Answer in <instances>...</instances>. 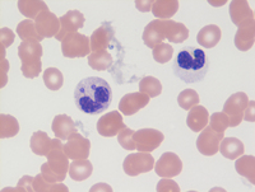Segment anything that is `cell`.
Wrapping results in <instances>:
<instances>
[{"label":"cell","mask_w":255,"mask_h":192,"mask_svg":"<svg viewBox=\"0 0 255 192\" xmlns=\"http://www.w3.org/2000/svg\"><path fill=\"white\" fill-rule=\"evenodd\" d=\"M74 102L83 114L100 115L110 107L113 90L105 79L88 76L77 84L74 89Z\"/></svg>","instance_id":"1"},{"label":"cell","mask_w":255,"mask_h":192,"mask_svg":"<svg viewBox=\"0 0 255 192\" xmlns=\"http://www.w3.org/2000/svg\"><path fill=\"white\" fill-rule=\"evenodd\" d=\"M209 70V60L199 47L186 46L179 50L172 62L175 76L186 84L202 82Z\"/></svg>","instance_id":"2"},{"label":"cell","mask_w":255,"mask_h":192,"mask_svg":"<svg viewBox=\"0 0 255 192\" xmlns=\"http://www.w3.org/2000/svg\"><path fill=\"white\" fill-rule=\"evenodd\" d=\"M189 31L183 23L174 21H152L148 24L143 33V41L148 47H154L162 41L163 38H168V41L180 44L188 38Z\"/></svg>","instance_id":"3"},{"label":"cell","mask_w":255,"mask_h":192,"mask_svg":"<svg viewBox=\"0 0 255 192\" xmlns=\"http://www.w3.org/2000/svg\"><path fill=\"white\" fill-rule=\"evenodd\" d=\"M22 60V73L26 78H36L41 71V49L38 42H22L18 49Z\"/></svg>","instance_id":"4"},{"label":"cell","mask_w":255,"mask_h":192,"mask_svg":"<svg viewBox=\"0 0 255 192\" xmlns=\"http://www.w3.org/2000/svg\"><path fill=\"white\" fill-rule=\"evenodd\" d=\"M153 157L149 153H145V151L128 155L125 158L124 163H123L124 172L130 177H135V176H139L142 173L151 172L153 169Z\"/></svg>","instance_id":"5"},{"label":"cell","mask_w":255,"mask_h":192,"mask_svg":"<svg viewBox=\"0 0 255 192\" xmlns=\"http://www.w3.org/2000/svg\"><path fill=\"white\" fill-rule=\"evenodd\" d=\"M248 103H249V98L243 92L235 93L227 99L225 106H223V114L229 117L230 128H235L243 121V112L247 108Z\"/></svg>","instance_id":"6"},{"label":"cell","mask_w":255,"mask_h":192,"mask_svg":"<svg viewBox=\"0 0 255 192\" xmlns=\"http://www.w3.org/2000/svg\"><path fill=\"white\" fill-rule=\"evenodd\" d=\"M61 42V51L65 58H83L90 53V40L79 33L69 35Z\"/></svg>","instance_id":"7"},{"label":"cell","mask_w":255,"mask_h":192,"mask_svg":"<svg viewBox=\"0 0 255 192\" xmlns=\"http://www.w3.org/2000/svg\"><path fill=\"white\" fill-rule=\"evenodd\" d=\"M165 135L158 130L154 128H142L139 131H135L134 140H135V149L139 151L151 153L154 149L158 148L162 144Z\"/></svg>","instance_id":"8"},{"label":"cell","mask_w":255,"mask_h":192,"mask_svg":"<svg viewBox=\"0 0 255 192\" xmlns=\"http://www.w3.org/2000/svg\"><path fill=\"white\" fill-rule=\"evenodd\" d=\"M127 128L123 121V117L118 111H111L108 115H104L97 121V131L101 136L113 137L118 135V132Z\"/></svg>","instance_id":"9"},{"label":"cell","mask_w":255,"mask_h":192,"mask_svg":"<svg viewBox=\"0 0 255 192\" xmlns=\"http://www.w3.org/2000/svg\"><path fill=\"white\" fill-rule=\"evenodd\" d=\"M222 139L223 132H217L211 128H204L197 140L198 150L207 157L215 155L220 149V143Z\"/></svg>","instance_id":"10"},{"label":"cell","mask_w":255,"mask_h":192,"mask_svg":"<svg viewBox=\"0 0 255 192\" xmlns=\"http://www.w3.org/2000/svg\"><path fill=\"white\" fill-rule=\"evenodd\" d=\"M156 173L162 178H172L183 171V162L175 153H165L156 164Z\"/></svg>","instance_id":"11"},{"label":"cell","mask_w":255,"mask_h":192,"mask_svg":"<svg viewBox=\"0 0 255 192\" xmlns=\"http://www.w3.org/2000/svg\"><path fill=\"white\" fill-rule=\"evenodd\" d=\"M59 21H60L61 28L58 35L55 36V38L59 41H63L64 38L68 37L69 35H73V33H77V31L83 27L84 17L78 10H69Z\"/></svg>","instance_id":"12"},{"label":"cell","mask_w":255,"mask_h":192,"mask_svg":"<svg viewBox=\"0 0 255 192\" xmlns=\"http://www.w3.org/2000/svg\"><path fill=\"white\" fill-rule=\"evenodd\" d=\"M64 153L70 159H86L90 154V140L74 132L68 137V144L64 146Z\"/></svg>","instance_id":"13"},{"label":"cell","mask_w":255,"mask_h":192,"mask_svg":"<svg viewBox=\"0 0 255 192\" xmlns=\"http://www.w3.org/2000/svg\"><path fill=\"white\" fill-rule=\"evenodd\" d=\"M149 103V97L143 93H128L120 101L119 110L127 116H131Z\"/></svg>","instance_id":"14"},{"label":"cell","mask_w":255,"mask_h":192,"mask_svg":"<svg viewBox=\"0 0 255 192\" xmlns=\"http://www.w3.org/2000/svg\"><path fill=\"white\" fill-rule=\"evenodd\" d=\"M59 22L55 15L49 10H44L36 18V29L42 37H55L59 33Z\"/></svg>","instance_id":"15"},{"label":"cell","mask_w":255,"mask_h":192,"mask_svg":"<svg viewBox=\"0 0 255 192\" xmlns=\"http://www.w3.org/2000/svg\"><path fill=\"white\" fill-rule=\"evenodd\" d=\"M218 150L221 151V154L225 158L230 160H234L236 158H240L244 154V144L241 140L238 137H223L221 140V145Z\"/></svg>","instance_id":"16"},{"label":"cell","mask_w":255,"mask_h":192,"mask_svg":"<svg viewBox=\"0 0 255 192\" xmlns=\"http://www.w3.org/2000/svg\"><path fill=\"white\" fill-rule=\"evenodd\" d=\"M52 131L56 137L63 140H68L72 134L77 132L73 120L67 115H59L52 121Z\"/></svg>","instance_id":"17"},{"label":"cell","mask_w":255,"mask_h":192,"mask_svg":"<svg viewBox=\"0 0 255 192\" xmlns=\"http://www.w3.org/2000/svg\"><path fill=\"white\" fill-rule=\"evenodd\" d=\"M208 112H207L206 108L203 106H194L191 108L190 112L188 115V119H186V124L190 128L191 131L194 132H199L200 130H203L204 128H207V124H208Z\"/></svg>","instance_id":"18"},{"label":"cell","mask_w":255,"mask_h":192,"mask_svg":"<svg viewBox=\"0 0 255 192\" xmlns=\"http://www.w3.org/2000/svg\"><path fill=\"white\" fill-rule=\"evenodd\" d=\"M56 141L58 140H50L44 131H37L31 137V149L37 155H47L52 149L55 148L54 144Z\"/></svg>","instance_id":"19"},{"label":"cell","mask_w":255,"mask_h":192,"mask_svg":"<svg viewBox=\"0 0 255 192\" xmlns=\"http://www.w3.org/2000/svg\"><path fill=\"white\" fill-rule=\"evenodd\" d=\"M221 36H222V32H221L220 27H217L216 24H209V26H206L204 28L200 29L197 36V41L202 46L212 49L220 42Z\"/></svg>","instance_id":"20"},{"label":"cell","mask_w":255,"mask_h":192,"mask_svg":"<svg viewBox=\"0 0 255 192\" xmlns=\"http://www.w3.org/2000/svg\"><path fill=\"white\" fill-rule=\"evenodd\" d=\"M236 47L241 51H247V50L252 49L253 44H254V27H253V22H248L247 24H243L239 28L238 33H236L235 38Z\"/></svg>","instance_id":"21"},{"label":"cell","mask_w":255,"mask_h":192,"mask_svg":"<svg viewBox=\"0 0 255 192\" xmlns=\"http://www.w3.org/2000/svg\"><path fill=\"white\" fill-rule=\"evenodd\" d=\"M93 172V167L88 159H77L70 164L69 176L77 182L87 180Z\"/></svg>","instance_id":"22"},{"label":"cell","mask_w":255,"mask_h":192,"mask_svg":"<svg viewBox=\"0 0 255 192\" xmlns=\"http://www.w3.org/2000/svg\"><path fill=\"white\" fill-rule=\"evenodd\" d=\"M17 32L23 42H40L44 38L38 35L36 26L31 21L20 22L19 26L17 27Z\"/></svg>","instance_id":"23"},{"label":"cell","mask_w":255,"mask_h":192,"mask_svg":"<svg viewBox=\"0 0 255 192\" xmlns=\"http://www.w3.org/2000/svg\"><path fill=\"white\" fill-rule=\"evenodd\" d=\"M108 24L104 23L99 29H96L95 32H93L92 38H91V45H92L93 53L104 51V47L108 46L109 44V38H111L114 36V32L110 33V35L106 32Z\"/></svg>","instance_id":"24"},{"label":"cell","mask_w":255,"mask_h":192,"mask_svg":"<svg viewBox=\"0 0 255 192\" xmlns=\"http://www.w3.org/2000/svg\"><path fill=\"white\" fill-rule=\"evenodd\" d=\"M140 93L147 94L148 97H158L162 92V85L158 79L153 76H144L139 83Z\"/></svg>","instance_id":"25"},{"label":"cell","mask_w":255,"mask_h":192,"mask_svg":"<svg viewBox=\"0 0 255 192\" xmlns=\"http://www.w3.org/2000/svg\"><path fill=\"white\" fill-rule=\"evenodd\" d=\"M63 74L56 67H49L44 73V83L50 90H59L63 85Z\"/></svg>","instance_id":"26"},{"label":"cell","mask_w":255,"mask_h":192,"mask_svg":"<svg viewBox=\"0 0 255 192\" xmlns=\"http://www.w3.org/2000/svg\"><path fill=\"white\" fill-rule=\"evenodd\" d=\"M18 8L20 13L29 18H37L40 10H49L46 4L44 1H18Z\"/></svg>","instance_id":"27"},{"label":"cell","mask_w":255,"mask_h":192,"mask_svg":"<svg viewBox=\"0 0 255 192\" xmlns=\"http://www.w3.org/2000/svg\"><path fill=\"white\" fill-rule=\"evenodd\" d=\"M90 65L95 70H105L110 66L113 59L106 51H99V53H93L88 59Z\"/></svg>","instance_id":"28"},{"label":"cell","mask_w":255,"mask_h":192,"mask_svg":"<svg viewBox=\"0 0 255 192\" xmlns=\"http://www.w3.org/2000/svg\"><path fill=\"white\" fill-rule=\"evenodd\" d=\"M177 102H179L180 107L184 108V110H190L199 103V96L195 90L185 89L179 94Z\"/></svg>","instance_id":"29"},{"label":"cell","mask_w":255,"mask_h":192,"mask_svg":"<svg viewBox=\"0 0 255 192\" xmlns=\"http://www.w3.org/2000/svg\"><path fill=\"white\" fill-rule=\"evenodd\" d=\"M172 3L174 1H156L153 6V14L157 18H170L175 14L177 6H179L177 1L175 5L171 6Z\"/></svg>","instance_id":"30"},{"label":"cell","mask_w":255,"mask_h":192,"mask_svg":"<svg viewBox=\"0 0 255 192\" xmlns=\"http://www.w3.org/2000/svg\"><path fill=\"white\" fill-rule=\"evenodd\" d=\"M174 54V49L168 44H158L153 47V59L157 63H167Z\"/></svg>","instance_id":"31"},{"label":"cell","mask_w":255,"mask_h":192,"mask_svg":"<svg viewBox=\"0 0 255 192\" xmlns=\"http://www.w3.org/2000/svg\"><path fill=\"white\" fill-rule=\"evenodd\" d=\"M134 134L135 131L131 128H124L118 135L119 144L125 149V150H134L135 149V140H134Z\"/></svg>","instance_id":"32"},{"label":"cell","mask_w":255,"mask_h":192,"mask_svg":"<svg viewBox=\"0 0 255 192\" xmlns=\"http://www.w3.org/2000/svg\"><path fill=\"white\" fill-rule=\"evenodd\" d=\"M209 128H213L217 132H225V130L230 128L229 117L223 114V112H216V114L212 115Z\"/></svg>","instance_id":"33"},{"label":"cell","mask_w":255,"mask_h":192,"mask_svg":"<svg viewBox=\"0 0 255 192\" xmlns=\"http://www.w3.org/2000/svg\"><path fill=\"white\" fill-rule=\"evenodd\" d=\"M244 119L247 120V121H252V123H254V120H255L254 119V101L250 102V106L247 110V114H245Z\"/></svg>","instance_id":"34"}]
</instances>
